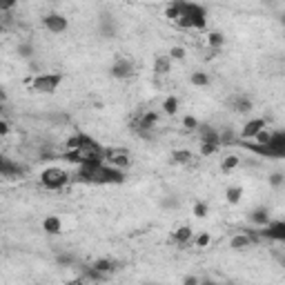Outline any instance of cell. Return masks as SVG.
Here are the masks:
<instances>
[{"label":"cell","mask_w":285,"mask_h":285,"mask_svg":"<svg viewBox=\"0 0 285 285\" xmlns=\"http://www.w3.org/2000/svg\"><path fill=\"white\" fill-rule=\"evenodd\" d=\"M0 114H2V102H0Z\"/></svg>","instance_id":"cell-44"},{"label":"cell","mask_w":285,"mask_h":285,"mask_svg":"<svg viewBox=\"0 0 285 285\" xmlns=\"http://www.w3.org/2000/svg\"><path fill=\"white\" fill-rule=\"evenodd\" d=\"M92 267H94V270H96V272H100L102 276H109L111 272H116V270H118V263H116V261H111V258H98V261L94 263Z\"/></svg>","instance_id":"cell-13"},{"label":"cell","mask_w":285,"mask_h":285,"mask_svg":"<svg viewBox=\"0 0 285 285\" xmlns=\"http://www.w3.org/2000/svg\"><path fill=\"white\" fill-rule=\"evenodd\" d=\"M183 125H185L187 129H196L198 127V120H196L194 116H185V118H183Z\"/></svg>","instance_id":"cell-37"},{"label":"cell","mask_w":285,"mask_h":285,"mask_svg":"<svg viewBox=\"0 0 285 285\" xmlns=\"http://www.w3.org/2000/svg\"><path fill=\"white\" fill-rule=\"evenodd\" d=\"M270 136H272V132H267V129H261V132L256 134V145H267L270 142Z\"/></svg>","instance_id":"cell-30"},{"label":"cell","mask_w":285,"mask_h":285,"mask_svg":"<svg viewBox=\"0 0 285 285\" xmlns=\"http://www.w3.org/2000/svg\"><path fill=\"white\" fill-rule=\"evenodd\" d=\"M18 56H22V58H31V56H34V45H31V43H22V45H18Z\"/></svg>","instance_id":"cell-27"},{"label":"cell","mask_w":285,"mask_h":285,"mask_svg":"<svg viewBox=\"0 0 285 285\" xmlns=\"http://www.w3.org/2000/svg\"><path fill=\"white\" fill-rule=\"evenodd\" d=\"M240 194H243L240 187H230V190H227V200H230L232 205H236L240 200Z\"/></svg>","instance_id":"cell-28"},{"label":"cell","mask_w":285,"mask_h":285,"mask_svg":"<svg viewBox=\"0 0 285 285\" xmlns=\"http://www.w3.org/2000/svg\"><path fill=\"white\" fill-rule=\"evenodd\" d=\"M67 147H69V149H94V147H102V145L96 141V138H92V136H87V134L78 132V134H74V136H69Z\"/></svg>","instance_id":"cell-5"},{"label":"cell","mask_w":285,"mask_h":285,"mask_svg":"<svg viewBox=\"0 0 285 285\" xmlns=\"http://www.w3.org/2000/svg\"><path fill=\"white\" fill-rule=\"evenodd\" d=\"M43 25L51 34H62L67 29V18L60 16V13H47V16H43Z\"/></svg>","instance_id":"cell-9"},{"label":"cell","mask_w":285,"mask_h":285,"mask_svg":"<svg viewBox=\"0 0 285 285\" xmlns=\"http://www.w3.org/2000/svg\"><path fill=\"white\" fill-rule=\"evenodd\" d=\"M0 31H2V25H0Z\"/></svg>","instance_id":"cell-45"},{"label":"cell","mask_w":285,"mask_h":285,"mask_svg":"<svg viewBox=\"0 0 285 285\" xmlns=\"http://www.w3.org/2000/svg\"><path fill=\"white\" fill-rule=\"evenodd\" d=\"M258 240H261L258 232H252V234H236L234 238L230 240V247L232 249H243V247H249V245L258 243Z\"/></svg>","instance_id":"cell-10"},{"label":"cell","mask_w":285,"mask_h":285,"mask_svg":"<svg viewBox=\"0 0 285 285\" xmlns=\"http://www.w3.org/2000/svg\"><path fill=\"white\" fill-rule=\"evenodd\" d=\"M249 221H252L254 225H267V223H270V212H267V207H256L252 214H249Z\"/></svg>","instance_id":"cell-17"},{"label":"cell","mask_w":285,"mask_h":285,"mask_svg":"<svg viewBox=\"0 0 285 285\" xmlns=\"http://www.w3.org/2000/svg\"><path fill=\"white\" fill-rule=\"evenodd\" d=\"M149 285H154V283H149Z\"/></svg>","instance_id":"cell-46"},{"label":"cell","mask_w":285,"mask_h":285,"mask_svg":"<svg viewBox=\"0 0 285 285\" xmlns=\"http://www.w3.org/2000/svg\"><path fill=\"white\" fill-rule=\"evenodd\" d=\"M207 43L212 45V47H221V45L225 43V36H223L221 31H212V34L207 36Z\"/></svg>","instance_id":"cell-26"},{"label":"cell","mask_w":285,"mask_h":285,"mask_svg":"<svg viewBox=\"0 0 285 285\" xmlns=\"http://www.w3.org/2000/svg\"><path fill=\"white\" fill-rule=\"evenodd\" d=\"M265 118H252L249 123H245L243 132H240V141H247V138H254L261 129H265Z\"/></svg>","instance_id":"cell-11"},{"label":"cell","mask_w":285,"mask_h":285,"mask_svg":"<svg viewBox=\"0 0 285 285\" xmlns=\"http://www.w3.org/2000/svg\"><path fill=\"white\" fill-rule=\"evenodd\" d=\"M232 109L238 111V114H245V111L252 109V100L247 96H234L232 98Z\"/></svg>","instance_id":"cell-18"},{"label":"cell","mask_w":285,"mask_h":285,"mask_svg":"<svg viewBox=\"0 0 285 285\" xmlns=\"http://www.w3.org/2000/svg\"><path fill=\"white\" fill-rule=\"evenodd\" d=\"M100 34L105 38H116V22L111 16H100Z\"/></svg>","instance_id":"cell-15"},{"label":"cell","mask_w":285,"mask_h":285,"mask_svg":"<svg viewBox=\"0 0 285 285\" xmlns=\"http://www.w3.org/2000/svg\"><path fill=\"white\" fill-rule=\"evenodd\" d=\"M283 174H281V172H274V174H272V176H270V185L272 187H281V185H283Z\"/></svg>","instance_id":"cell-35"},{"label":"cell","mask_w":285,"mask_h":285,"mask_svg":"<svg viewBox=\"0 0 285 285\" xmlns=\"http://www.w3.org/2000/svg\"><path fill=\"white\" fill-rule=\"evenodd\" d=\"M83 276L89 281H105L107 279V276H102L100 272H96L94 267H83Z\"/></svg>","instance_id":"cell-25"},{"label":"cell","mask_w":285,"mask_h":285,"mask_svg":"<svg viewBox=\"0 0 285 285\" xmlns=\"http://www.w3.org/2000/svg\"><path fill=\"white\" fill-rule=\"evenodd\" d=\"M194 214H196L198 218L207 216V205H205V203H196V205H194Z\"/></svg>","instance_id":"cell-36"},{"label":"cell","mask_w":285,"mask_h":285,"mask_svg":"<svg viewBox=\"0 0 285 285\" xmlns=\"http://www.w3.org/2000/svg\"><path fill=\"white\" fill-rule=\"evenodd\" d=\"M190 80H191V85H196V87H207V85H209L207 74H203V71H194Z\"/></svg>","instance_id":"cell-24"},{"label":"cell","mask_w":285,"mask_h":285,"mask_svg":"<svg viewBox=\"0 0 285 285\" xmlns=\"http://www.w3.org/2000/svg\"><path fill=\"white\" fill-rule=\"evenodd\" d=\"M203 285H221V283H209V281H205V283Z\"/></svg>","instance_id":"cell-43"},{"label":"cell","mask_w":285,"mask_h":285,"mask_svg":"<svg viewBox=\"0 0 285 285\" xmlns=\"http://www.w3.org/2000/svg\"><path fill=\"white\" fill-rule=\"evenodd\" d=\"M190 238H191V227H187V225L178 227V230L172 234V240H174V243H178V245L190 243Z\"/></svg>","instance_id":"cell-19"},{"label":"cell","mask_w":285,"mask_h":285,"mask_svg":"<svg viewBox=\"0 0 285 285\" xmlns=\"http://www.w3.org/2000/svg\"><path fill=\"white\" fill-rule=\"evenodd\" d=\"M198 134H200V141L203 142H214V145H218V132L214 127H209V125H200L198 123ZM221 147V145H218Z\"/></svg>","instance_id":"cell-14"},{"label":"cell","mask_w":285,"mask_h":285,"mask_svg":"<svg viewBox=\"0 0 285 285\" xmlns=\"http://www.w3.org/2000/svg\"><path fill=\"white\" fill-rule=\"evenodd\" d=\"M40 183H43V187H47V190H62V187L69 183V174L60 167H49L40 174Z\"/></svg>","instance_id":"cell-3"},{"label":"cell","mask_w":285,"mask_h":285,"mask_svg":"<svg viewBox=\"0 0 285 285\" xmlns=\"http://www.w3.org/2000/svg\"><path fill=\"white\" fill-rule=\"evenodd\" d=\"M183 285H200V281H198V276H185Z\"/></svg>","instance_id":"cell-39"},{"label":"cell","mask_w":285,"mask_h":285,"mask_svg":"<svg viewBox=\"0 0 285 285\" xmlns=\"http://www.w3.org/2000/svg\"><path fill=\"white\" fill-rule=\"evenodd\" d=\"M165 16L185 29H205V25H207V9L203 4L185 2V0L169 2L165 9Z\"/></svg>","instance_id":"cell-1"},{"label":"cell","mask_w":285,"mask_h":285,"mask_svg":"<svg viewBox=\"0 0 285 285\" xmlns=\"http://www.w3.org/2000/svg\"><path fill=\"white\" fill-rule=\"evenodd\" d=\"M56 263H58V265H74L76 258L71 256V254H58V256H56Z\"/></svg>","instance_id":"cell-32"},{"label":"cell","mask_w":285,"mask_h":285,"mask_svg":"<svg viewBox=\"0 0 285 285\" xmlns=\"http://www.w3.org/2000/svg\"><path fill=\"white\" fill-rule=\"evenodd\" d=\"M191 158H194V156H191V151H187V149H178V151L172 154V160L178 163V165H187Z\"/></svg>","instance_id":"cell-22"},{"label":"cell","mask_w":285,"mask_h":285,"mask_svg":"<svg viewBox=\"0 0 285 285\" xmlns=\"http://www.w3.org/2000/svg\"><path fill=\"white\" fill-rule=\"evenodd\" d=\"M109 74L114 76V78H120V80L129 78V76H134V62L129 60V58H118V60L111 65Z\"/></svg>","instance_id":"cell-8"},{"label":"cell","mask_w":285,"mask_h":285,"mask_svg":"<svg viewBox=\"0 0 285 285\" xmlns=\"http://www.w3.org/2000/svg\"><path fill=\"white\" fill-rule=\"evenodd\" d=\"M78 181L92 183V185H120L125 183V172L109 165H80L78 167Z\"/></svg>","instance_id":"cell-2"},{"label":"cell","mask_w":285,"mask_h":285,"mask_svg":"<svg viewBox=\"0 0 285 285\" xmlns=\"http://www.w3.org/2000/svg\"><path fill=\"white\" fill-rule=\"evenodd\" d=\"M160 207H165V209H174V207H178V198H176V196H167V198L160 200Z\"/></svg>","instance_id":"cell-33"},{"label":"cell","mask_w":285,"mask_h":285,"mask_svg":"<svg viewBox=\"0 0 285 285\" xmlns=\"http://www.w3.org/2000/svg\"><path fill=\"white\" fill-rule=\"evenodd\" d=\"M13 7H16L13 0H4V2H0V11H7V9H13Z\"/></svg>","instance_id":"cell-40"},{"label":"cell","mask_w":285,"mask_h":285,"mask_svg":"<svg viewBox=\"0 0 285 285\" xmlns=\"http://www.w3.org/2000/svg\"><path fill=\"white\" fill-rule=\"evenodd\" d=\"M218 151V145H214V142H200V154L203 156H212Z\"/></svg>","instance_id":"cell-29"},{"label":"cell","mask_w":285,"mask_h":285,"mask_svg":"<svg viewBox=\"0 0 285 285\" xmlns=\"http://www.w3.org/2000/svg\"><path fill=\"white\" fill-rule=\"evenodd\" d=\"M163 109H165V114L174 116L178 111V98L176 96H167V98H165V102H163Z\"/></svg>","instance_id":"cell-23"},{"label":"cell","mask_w":285,"mask_h":285,"mask_svg":"<svg viewBox=\"0 0 285 285\" xmlns=\"http://www.w3.org/2000/svg\"><path fill=\"white\" fill-rule=\"evenodd\" d=\"M22 174V167L20 165H16L13 160L4 158V156H0V176L4 178H13V176H20Z\"/></svg>","instance_id":"cell-12"},{"label":"cell","mask_w":285,"mask_h":285,"mask_svg":"<svg viewBox=\"0 0 285 285\" xmlns=\"http://www.w3.org/2000/svg\"><path fill=\"white\" fill-rule=\"evenodd\" d=\"M234 142H236L234 129H223V132L218 134V145H234Z\"/></svg>","instance_id":"cell-21"},{"label":"cell","mask_w":285,"mask_h":285,"mask_svg":"<svg viewBox=\"0 0 285 285\" xmlns=\"http://www.w3.org/2000/svg\"><path fill=\"white\" fill-rule=\"evenodd\" d=\"M181 58H185V49H183V47H172V51H169V60H181Z\"/></svg>","instance_id":"cell-34"},{"label":"cell","mask_w":285,"mask_h":285,"mask_svg":"<svg viewBox=\"0 0 285 285\" xmlns=\"http://www.w3.org/2000/svg\"><path fill=\"white\" fill-rule=\"evenodd\" d=\"M169 69H172V60H169V56H158L154 60V74L156 76L169 74Z\"/></svg>","instance_id":"cell-16"},{"label":"cell","mask_w":285,"mask_h":285,"mask_svg":"<svg viewBox=\"0 0 285 285\" xmlns=\"http://www.w3.org/2000/svg\"><path fill=\"white\" fill-rule=\"evenodd\" d=\"M43 230L47 232V234H60V230H62L60 218H56V216L45 218V221H43Z\"/></svg>","instance_id":"cell-20"},{"label":"cell","mask_w":285,"mask_h":285,"mask_svg":"<svg viewBox=\"0 0 285 285\" xmlns=\"http://www.w3.org/2000/svg\"><path fill=\"white\" fill-rule=\"evenodd\" d=\"M65 285H85V279H74V281H69V283H65Z\"/></svg>","instance_id":"cell-42"},{"label":"cell","mask_w":285,"mask_h":285,"mask_svg":"<svg viewBox=\"0 0 285 285\" xmlns=\"http://www.w3.org/2000/svg\"><path fill=\"white\" fill-rule=\"evenodd\" d=\"M62 83V74H40L34 78L31 89L38 94H53Z\"/></svg>","instance_id":"cell-4"},{"label":"cell","mask_w":285,"mask_h":285,"mask_svg":"<svg viewBox=\"0 0 285 285\" xmlns=\"http://www.w3.org/2000/svg\"><path fill=\"white\" fill-rule=\"evenodd\" d=\"M258 236H261V238H270V240L281 243V240H285V223L283 221H270L265 225V230L258 232Z\"/></svg>","instance_id":"cell-6"},{"label":"cell","mask_w":285,"mask_h":285,"mask_svg":"<svg viewBox=\"0 0 285 285\" xmlns=\"http://www.w3.org/2000/svg\"><path fill=\"white\" fill-rule=\"evenodd\" d=\"M236 165H238V158H236V156H227V158L223 160V172H232Z\"/></svg>","instance_id":"cell-31"},{"label":"cell","mask_w":285,"mask_h":285,"mask_svg":"<svg viewBox=\"0 0 285 285\" xmlns=\"http://www.w3.org/2000/svg\"><path fill=\"white\" fill-rule=\"evenodd\" d=\"M207 243H209V234H200L198 238H196V245H198V247H205Z\"/></svg>","instance_id":"cell-38"},{"label":"cell","mask_w":285,"mask_h":285,"mask_svg":"<svg viewBox=\"0 0 285 285\" xmlns=\"http://www.w3.org/2000/svg\"><path fill=\"white\" fill-rule=\"evenodd\" d=\"M9 134V123L7 120H0V136H7Z\"/></svg>","instance_id":"cell-41"},{"label":"cell","mask_w":285,"mask_h":285,"mask_svg":"<svg viewBox=\"0 0 285 285\" xmlns=\"http://www.w3.org/2000/svg\"><path fill=\"white\" fill-rule=\"evenodd\" d=\"M105 160H107V165H109V167H116V169H120V172H123L125 167H129V165H132L129 154H127V151H120V149H107Z\"/></svg>","instance_id":"cell-7"}]
</instances>
